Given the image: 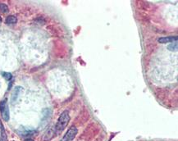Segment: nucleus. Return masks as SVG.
I'll return each mask as SVG.
<instances>
[{"mask_svg":"<svg viewBox=\"0 0 178 141\" xmlns=\"http://www.w3.org/2000/svg\"><path fill=\"white\" fill-rule=\"evenodd\" d=\"M7 140V135L5 133V130L2 121H0V141H6Z\"/></svg>","mask_w":178,"mask_h":141,"instance_id":"6","label":"nucleus"},{"mask_svg":"<svg viewBox=\"0 0 178 141\" xmlns=\"http://www.w3.org/2000/svg\"><path fill=\"white\" fill-rule=\"evenodd\" d=\"M77 132H78V130L76 126L74 125L71 126L70 129L66 131L65 135L62 137V139L60 141H72L76 135H77Z\"/></svg>","mask_w":178,"mask_h":141,"instance_id":"2","label":"nucleus"},{"mask_svg":"<svg viewBox=\"0 0 178 141\" xmlns=\"http://www.w3.org/2000/svg\"><path fill=\"white\" fill-rule=\"evenodd\" d=\"M18 133L19 135H21V136H30V135H32L35 134V130H32V129H29V128H25V127H21L18 130Z\"/></svg>","mask_w":178,"mask_h":141,"instance_id":"4","label":"nucleus"},{"mask_svg":"<svg viewBox=\"0 0 178 141\" xmlns=\"http://www.w3.org/2000/svg\"><path fill=\"white\" fill-rule=\"evenodd\" d=\"M25 141H34L33 140H31V139H25Z\"/></svg>","mask_w":178,"mask_h":141,"instance_id":"12","label":"nucleus"},{"mask_svg":"<svg viewBox=\"0 0 178 141\" xmlns=\"http://www.w3.org/2000/svg\"><path fill=\"white\" fill-rule=\"evenodd\" d=\"M21 90H22V89H21V87H19V86L15 88V90H14V91H13V95H12V102H13V103L17 99V98H18V96H19V94H20Z\"/></svg>","mask_w":178,"mask_h":141,"instance_id":"7","label":"nucleus"},{"mask_svg":"<svg viewBox=\"0 0 178 141\" xmlns=\"http://www.w3.org/2000/svg\"><path fill=\"white\" fill-rule=\"evenodd\" d=\"M17 18L15 16H8L6 18V23L7 24H15L17 23Z\"/></svg>","mask_w":178,"mask_h":141,"instance_id":"8","label":"nucleus"},{"mask_svg":"<svg viewBox=\"0 0 178 141\" xmlns=\"http://www.w3.org/2000/svg\"><path fill=\"white\" fill-rule=\"evenodd\" d=\"M0 112L3 119L8 121L9 120V108L7 100H3L0 103Z\"/></svg>","mask_w":178,"mask_h":141,"instance_id":"3","label":"nucleus"},{"mask_svg":"<svg viewBox=\"0 0 178 141\" xmlns=\"http://www.w3.org/2000/svg\"><path fill=\"white\" fill-rule=\"evenodd\" d=\"M174 41H177V36H168V37H162L158 39V42L161 44L172 43Z\"/></svg>","mask_w":178,"mask_h":141,"instance_id":"5","label":"nucleus"},{"mask_svg":"<svg viewBox=\"0 0 178 141\" xmlns=\"http://www.w3.org/2000/svg\"><path fill=\"white\" fill-rule=\"evenodd\" d=\"M3 75H4V77L7 80H10L12 79V75H11V73L4 72V73L3 74Z\"/></svg>","mask_w":178,"mask_h":141,"instance_id":"11","label":"nucleus"},{"mask_svg":"<svg viewBox=\"0 0 178 141\" xmlns=\"http://www.w3.org/2000/svg\"><path fill=\"white\" fill-rule=\"evenodd\" d=\"M8 7L7 5L4 4H0V11H1L2 13H8Z\"/></svg>","mask_w":178,"mask_h":141,"instance_id":"10","label":"nucleus"},{"mask_svg":"<svg viewBox=\"0 0 178 141\" xmlns=\"http://www.w3.org/2000/svg\"><path fill=\"white\" fill-rule=\"evenodd\" d=\"M70 121V115H69V112L67 110H65L64 112L60 115L59 118H58V121L56 123L55 128H54V131L56 135H59L65 130L67 125L69 123Z\"/></svg>","mask_w":178,"mask_h":141,"instance_id":"1","label":"nucleus"},{"mask_svg":"<svg viewBox=\"0 0 178 141\" xmlns=\"http://www.w3.org/2000/svg\"><path fill=\"white\" fill-rule=\"evenodd\" d=\"M2 21V18H1V17H0V22Z\"/></svg>","mask_w":178,"mask_h":141,"instance_id":"13","label":"nucleus"},{"mask_svg":"<svg viewBox=\"0 0 178 141\" xmlns=\"http://www.w3.org/2000/svg\"><path fill=\"white\" fill-rule=\"evenodd\" d=\"M167 49L170 50V51H177V41H174L172 42L170 45L167 46Z\"/></svg>","mask_w":178,"mask_h":141,"instance_id":"9","label":"nucleus"}]
</instances>
